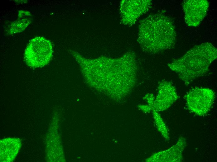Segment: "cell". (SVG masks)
<instances>
[{"label": "cell", "instance_id": "6da1fadb", "mask_svg": "<svg viewBox=\"0 0 217 162\" xmlns=\"http://www.w3.org/2000/svg\"><path fill=\"white\" fill-rule=\"evenodd\" d=\"M174 26L161 14L149 16L140 22L137 41L145 52L154 54L171 49L176 43Z\"/></svg>", "mask_w": 217, "mask_h": 162}, {"label": "cell", "instance_id": "7a4b0ae2", "mask_svg": "<svg viewBox=\"0 0 217 162\" xmlns=\"http://www.w3.org/2000/svg\"><path fill=\"white\" fill-rule=\"evenodd\" d=\"M217 57L216 48L211 43H204L194 46L168 66L187 85L205 74Z\"/></svg>", "mask_w": 217, "mask_h": 162}, {"label": "cell", "instance_id": "3957f363", "mask_svg": "<svg viewBox=\"0 0 217 162\" xmlns=\"http://www.w3.org/2000/svg\"><path fill=\"white\" fill-rule=\"evenodd\" d=\"M53 50L51 42L43 37H36L31 40L25 49L24 60L32 68L43 67L51 58Z\"/></svg>", "mask_w": 217, "mask_h": 162}, {"label": "cell", "instance_id": "277c9868", "mask_svg": "<svg viewBox=\"0 0 217 162\" xmlns=\"http://www.w3.org/2000/svg\"><path fill=\"white\" fill-rule=\"evenodd\" d=\"M215 93L208 88H195L185 96L187 109L199 116H203L210 110L214 101Z\"/></svg>", "mask_w": 217, "mask_h": 162}, {"label": "cell", "instance_id": "5b68a950", "mask_svg": "<svg viewBox=\"0 0 217 162\" xmlns=\"http://www.w3.org/2000/svg\"><path fill=\"white\" fill-rule=\"evenodd\" d=\"M151 5L149 0H122L120 3L121 21L125 25H133L148 11Z\"/></svg>", "mask_w": 217, "mask_h": 162}, {"label": "cell", "instance_id": "8992f818", "mask_svg": "<svg viewBox=\"0 0 217 162\" xmlns=\"http://www.w3.org/2000/svg\"><path fill=\"white\" fill-rule=\"evenodd\" d=\"M184 19L189 26H198L206 15L209 6L206 0H184L182 4Z\"/></svg>", "mask_w": 217, "mask_h": 162}, {"label": "cell", "instance_id": "52a82bcc", "mask_svg": "<svg viewBox=\"0 0 217 162\" xmlns=\"http://www.w3.org/2000/svg\"><path fill=\"white\" fill-rule=\"evenodd\" d=\"M178 98L176 89L172 83L169 81H162L159 83L158 94L154 101L152 110L157 112L166 110Z\"/></svg>", "mask_w": 217, "mask_h": 162}, {"label": "cell", "instance_id": "ba28073f", "mask_svg": "<svg viewBox=\"0 0 217 162\" xmlns=\"http://www.w3.org/2000/svg\"><path fill=\"white\" fill-rule=\"evenodd\" d=\"M185 141L183 138L179 139L176 145L168 150L153 155L151 159H161L159 161L179 162L182 159V153L185 145Z\"/></svg>", "mask_w": 217, "mask_h": 162}, {"label": "cell", "instance_id": "9c48e42d", "mask_svg": "<svg viewBox=\"0 0 217 162\" xmlns=\"http://www.w3.org/2000/svg\"><path fill=\"white\" fill-rule=\"evenodd\" d=\"M16 139H11L8 143L3 144L0 142L1 159H3V161H10L14 158L20 147V143Z\"/></svg>", "mask_w": 217, "mask_h": 162}, {"label": "cell", "instance_id": "30bf717a", "mask_svg": "<svg viewBox=\"0 0 217 162\" xmlns=\"http://www.w3.org/2000/svg\"><path fill=\"white\" fill-rule=\"evenodd\" d=\"M152 111L156 123L159 131L161 132L165 138L168 139L169 134L166 126L157 112L154 110H152Z\"/></svg>", "mask_w": 217, "mask_h": 162}]
</instances>
